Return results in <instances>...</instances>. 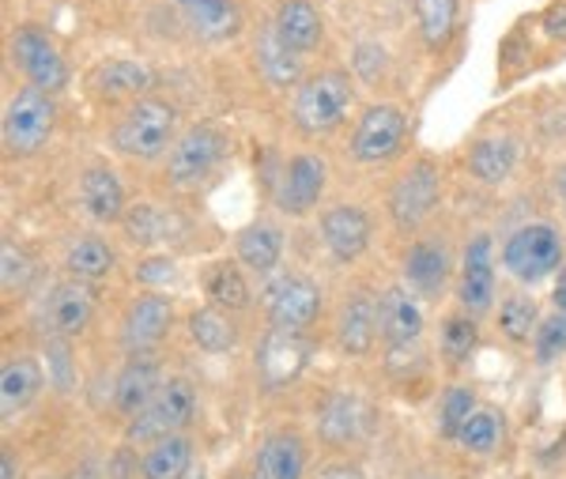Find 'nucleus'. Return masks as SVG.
I'll return each mask as SVG.
<instances>
[{"label":"nucleus","mask_w":566,"mask_h":479,"mask_svg":"<svg viewBox=\"0 0 566 479\" xmlns=\"http://www.w3.org/2000/svg\"><path fill=\"white\" fill-rule=\"evenodd\" d=\"M197 416V389L186 377H167L148 408H140L125 427L129 446H155V441L181 435Z\"/></svg>","instance_id":"f257e3e1"},{"label":"nucleus","mask_w":566,"mask_h":479,"mask_svg":"<svg viewBox=\"0 0 566 479\" xmlns=\"http://www.w3.org/2000/svg\"><path fill=\"white\" fill-rule=\"evenodd\" d=\"M352 103H355L352 80L344 76V72H317V76L303 80V87L295 91L291 117H295L298 133L325 136V133H333V128L344 125Z\"/></svg>","instance_id":"f03ea898"},{"label":"nucleus","mask_w":566,"mask_h":479,"mask_svg":"<svg viewBox=\"0 0 566 479\" xmlns=\"http://www.w3.org/2000/svg\"><path fill=\"white\" fill-rule=\"evenodd\" d=\"M178 114L163 98H140L114 128V147L129 159H159L167 147H175Z\"/></svg>","instance_id":"7ed1b4c3"},{"label":"nucleus","mask_w":566,"mask_h":479,"mask_svg":"<svg viewBox=\"0 0 566 479\" xmlns=\"http://www.w3.org/2000/svg\"><path fill=\"white\" fill-rule=\"evenodd\" d=\"M502 264L522 283H541L563 264V238L547 223H528L506 238L502 246Z\"/></svg>","instance_id":"20e7f679"},{"label":"nucleus","mask_w":566,"mask_h":479,"mask_svg":"<svg viewBox=\"0 0 566 479\" xmlns=\"http://www.w3.org/2000/svg\"><path fill=\"white\" fill-rule=\"evenodd\" d=\"M53 117H57V110H53L50 91H42V87L15 91V98L8 103V114H4V147L12 155H34L50 140Z\"/></svg>","instance_id":"39448f33"},{"label":"nucleus","mask_w":566,"mask_h":479,"mask_svg":"<svg viewBox=\"0 0 566 479\" xmlns=\"http://www.w3.org/2000/svg\"><path fill=\"white\" fill-rule=\"evenodd\" d=\"M264 313H269L272 329H295V333H303L306 325L317 321V313H322V288L298 272H283L264 291Z\"/></svg>","instance_id":"423d86ee"},{"label":"nucleus","mask_w":566,"mask_h":479,"mask_svg":"<svg viewBox=\"0 0 566 479\" xmlns=\"http://www.w3.org/2000/svg\"><path fill=\"white\" fill-rule=\"evenodd\" d=\"M227 152V136L212 125H193L189 133H181L175 147L167 155V178L175 186H197L208 174L219 167Z\"/></svg>","instance_id":"0eeeda50"},{"label":"nucleus","mask_w":566,"mask_h":479,"mask_svg":"<svg viewBox=\"0 0 566 479\" xmlns=\"http://www.w3.org/2000/svg\"><path fill=\"white\" fill-rule=\"evenodd\" d=\"M310 340L295 329H269L258 344V374L264 389H283L291 385L310 363Z\"/></svg>","instance_id":"6e6552de"},{"label":"nucleus","mask_w":566,"mask_h":479,"mask_svg":"<svg viewBox=\"0 0 566 479\" xmlns=\"http://www.w3.org/2000/svg\"><path fill=\"white\" fill-rule=\"evenodd\" d=\"M438 200V167L434 163H416L397 178L389 192V216L400 230H416L434 211Z\"/></svg>","instance_id":"1a4fd4ad"},{"label":"nucleus","mask_w":566,"mask_h":479,"mask_svg":"<svg viewBox=\"0 0 566 479\" xmlns=\"http://www.w3.org/2000/svg\"><path fill=\"white\" fill-rule=\"evenodd\" d=\"M405 114L397 106H370L352 136V155L359 163H386L405 144Z\"/></svg>","instance_id":"9d476101"},{"label":"nucleus","mask_w":566,"mask_h":479,"mask_svg":"<svg viewBox=\"0 0 566 479\" xmlns=\"http://www.w3.org/2000/svg\"><path fill=\"white\" fill-rule=\"evenodd\" d=\"M91 313H95V291H91V283H80V280L57 283L42 306V329L53 340H69L76 333H84Z\"/></svg>","instance_id":"9b49d317"},{"label":"nucleus","mask_w":566,"mask_h":479,"mask_svg":"<svg viewBox=\"0 0 566 479\" xmlns=\"http://www.w3.org/2000/svg\"><path fill=\"white\" fill-rule=\"evenodd\" d=\"M12 53H15V61H20L23 76L31 80V87H42V91L65 87V80H69L65 61H61L57 45L45 39V31H39V27H23L12 39Z\"/></svg>","instance_id":"f8f14e48"},{"label":"nucleus","mask_w":566,"mask_h":479,"mask_svg":"<svg viewBox=\"0 0 566 479\" xmlns=\"http://www.w3.org/2000/svg\"><path fill=\"white\" fill-rule=\"evenodd\" d=\"M170 321H175V310H170V299L163 294H140L133 302L129 313L122 321V344L129 355H148L163 336L170 333Z\"/></svg>","instance_id":"ddd939ff"},{"label":"nucleus","mask_w":566,"mask_h":479,"mask_svg":"<svg viewBox=\"0 0 566 479\" xmlns=\"http://www.w3.org/2000/svg\"><path fill=\"white\" fill-rule=\"evenodd\" d=\"M325 174L328 170L317 155H295V159H291L280 174L276 205L287 211V216H306V211L322 200Z\"/></svg>","instance_id":"4468645a"},{"label":"nucleus","mask_w":566,"mask_h":479,"mask_svg":"<svg viewBox=\"0 0 566 479\" xmlns=\"http://www.w3.org/2000/svg\"><path fill=\"white\" fill-rule=\"evenodd\" d=\"M491 299H495V253H491V238L476 235L461 261V306L469 313H483Z\"/></svg>","instance_id":"2eb2a0df"},{"label":"nucleus","mask_w":566,"mask_h":479,"mask_svg":"<svg viewBox=\"0 0 566 479\" xmlns=\"http://www.w3.org/2000/svg\"><path fill=\"white\" fill-rule=\"evenodd\" d=\"M322 238L336 261H355L370 246V219L355 205H336L322 216Z\"/></svg>","instance_id":"dca6fc26"},{"label":"nucleus","mask_w":566,"mask_h":479,"mask_svg":"<svg viewBox=\"0 0 566 479\" xmlns=\"http://www.w3.org/2000/svg\"><path fill=\"white\" fill-rule=\"evenodd\" d=\"M159 389H163V366L151 355H133L114 382V408L122 416H136L140 408H148Z\"/></svg>","instance_id":"f3484780"},{"label":"nucleus","mask_w":566,"mask_h":479,"mask_svg":"<svg viewBox=\"0 0 566 479\" xmlns=\"http://www.w3.org/2000/svg\"><path fill=\"white\" fill-rule=\"evenodd\" d=\"M189 31L205 42H227L242 31V12L234 0H175Z\"/></svg>","instance_id":"a211bd4d"},{"label":"nucleus","mask_w":566,"mask_h":479,"mask_svg":"<svg viewBox=\"0 0 566 479\" xmlns=\"http://www.w3.org/2000/svg\"><path fill=\"white\" fill-rule=\"evenodd\" d=\"M306 472V446L295 430H276L261 441L253 457L250 479H303Z\"/></svg>","instance_id":"6ab92c4d"},{"label":"nucleus","mask_w":566,"mask_h":479,"mask_svg":"<svg viewBox=\"0 0 566 479\" xmlns=\"http://www.w3.org/2000/svg\"><path fill=\"white\" fill-rule=\"evenodd\" d=\"M378 333L389 347H408L423 333V310L405 288H389L378 299Z\"/></svg>","instance_id":"aec40b11"},{"label":"nucleus","mask_w":566,"mask_h":479,"mask_svg":"<svg viewBox=\"0 0 566 479\" xmlns=\"http://www.w3.org/2000/svg\"><path fill=\"white\" fill-rule=\"evenodd\" d=\"M42 393V366L27 355H12L0 366V416L15 419L23 408H31Z\"/></svg>","instance_id":"412c9836"},{"label":"nucleus","mask_w":566,"mask_h":479,"mask_svg":"<svg viewBox=\"0 0 566 479\" xmlns=\"http://www.w3.org/2000/svg\"><path fill=\"white\" fill-rule=\"evenodd\" d=\"M367 423H370V408L352 393H333L322 404V412H317V430H322V438L333 441V446L355 441L367 430Z\"/></svg>","instance_id":"4be33fe9"},{"label":"nucleus","mask_w":566,"mask_h":479,"mask_svg":"<svg viewBox=\"0 0 566 479\" xmlns=\"http://www.w3.org/2000/svg\"><path fill=\"white\" fill-rule=\"evenodd\" d=\"M80 205L95 223H117L125 219V189L109 167H91L80 178Z\"/></svg>","instance_id":"5701e85b"},{"label":"nucleus","mask_w":566,"mask_h":479,"mask_svg":"<svg viewBox=\"0 0 566 479\" xmlns=\"http://www.w3.org/2000/svg\"><path fill=\"white\" fill-rule=\"evenodd\" d=\"M253 58H258V72L272 87H291L298 80V72H303V53L291 50V45L280 39L276 23L261 27L258 45H253Z\"/></svg>","instance_id":"b1692460"},{"label":"nucleus","mask_w":566,"mask_h":479,"mask_svg":"<svg viewBox=\"0 0 566 479\" xmlns=\"http://www.w3.org/2000/svg\"><path fill=\"white\" fill-rule=\"evenodd\" d=\"M378 336V302L370 294H352L336 321V340L348 355H367Z\"/></svg>","instance_id":"393cba45"},{"label":"nucleus","mask_w":566,"mask_h":479,"mask_svg":"<svg viewBox=\"0 0 566 479\" xmlns=\"http://www.w3.org/2000/svg\"><path fill=\"white\" fill-rule=\"evenodd\" d=\"M272 23H276L280 39L298 53H310L322 42V15H317V8L310 0H283Z\"/></svg>","instance_id":"a878e982"},{"label":"nucleus","mask_w":566,"mask_h":479,"mask_svg":"<svg viewBox=\"0 0 566 479\" xmlns=\"http://www.w3.org/2000/svg\"><path fill=\"white\" fill-rule=\"evenodd\" d=\"M189 465H193V438L170 435L148 446V454L140 457V479H181Z\"/></svg>","instance_id":"bb28decb"},{"label":"nucleus","mask_w":566,"mask_h":479,"mask_svg":"<svg viewBox=\"0 0 566 479\" xmlns=\"http://www.w3.org/2000/svg\"><path fill=\"white\" fill-rule=\"evenodd\" d=\"M405 275L408 283H412L416 291L423 294H438L446 283V275H450V253H446V246L438 242H416L412 250L405 257Z\"/></svg>","instance_id":"cd10ccee"},{"label":"nucleus","mask_w":566,"mask_h":479,"mask_svg":"<svg viewBox=\"0 0 566 479\" xmlns=\"http://www.w3.org/2000/svg\"><path fill=\"white\" fill-rule=\"evenodd\" d=\"M65 269H69L72 280H80V283H98V280H106V275L114 272V250H109L103 238L84 235V238H76V242L69 246Z\"/></svg>","instance_id":"c85d7f7f"},{"label":"nucleus","mask_w":566,"mask_h":479,"mask_svg":"<svg viewBox=\"0 0 566 479\" xmlns=\"http://www.w3.org/2000/svg\"><path fill=\"white\" fill-rule=\"evenodd\" d=\"M517 163V144L510 140V136H488V140H476L469 155V167L476 174L480 181H488V186H499V181L510 178V170H514Z\"/></svg>","instance_id":"c756f323"},{"label":"nucleus","mask_w":566,"mask_h":479,"mask_svg":"<svg viewBox=\"0 0 566 479\" xmlns=\"http://www.w3.org/2000/svg\"><path fill=\"white\" fill-rule=\"evenodd\" d=\"M283 253V235L272 223H253L239 235V261L253 272H272Z\"/></svg>","instance_id":"7c9ffc66"},{"label":"nucleus","mask_w":566,"mask_h":479,"mask_svg":"<svg viewBox=\"0 0 566 479\" xmlns=\"http://www.w3.org/2000/svg\"><path fill=\"white\" fill-rule=\"evenodd\" d=\"M91 84L98 87V95L122 98V95H140L144 87H151V72L144 69L140 61H106L103 69H95V80Z\"/></svg>","instance_id":"2f4dec72"},{"label":"nucleus","mask_w":566,"mask_h":479,"mask_svg":"<svg viewBox=\"0 0 566 479\" xmlns=\"http://www.w3.org/2000/svg\"><path fill=\"white\" fill-rule=\"evenodd\" d=\"M205 291L216 302V310H245L250 306V283L234 264L219 261L205 275Z\"/></svg>","instance_id":"473e14b6"},{"label":"nucleus","mask_w":566,"mask_h":479,"mask_svg":"<svg viewBox=\"0 0 566 479\" xmlns=\"http://www.w3.org/2000/svg\"><path fill=\"white\" fill-rule=\"evenodd\" d=\"M189 336H193L197 347H205V352H212V355L231 352V347L239 344V329L219 310H197L193 317H189Z\"/></svg>","instance_id":"72a5a7b5"},{"label":"nucleus","mask_w":566,"mask_h":479,"mask_svg":"<svg viewBox=\"0 0 566 479\" xmlns=\"http://www.w3.org/2000/svg\"><path fill=\"white\" fill-rule=\"evenodd\" d=\"M416 20L423 31V42L431 50H442L458 27V0H416Z\"/></svg>","instance_id":"f704fd0d"},{"label":"nucleus","mask_w":566,"mask_h":479,"mask_svg":"<svg viewBox=\"0 0 566 479\" xmlns=\"http://www.w3.org/2000/svg\"><path fill=\"white\" fill-rule=\"evenodd\" d=\"M178 227V219L170 211L155 208V205H136L125 211V230L136 246H151V242H167V235Z\"/></svg>","instance_id":"c9c22d12"},{"label":"nucleus","mask_w":566,"mask_h":479,"mask_svg":"<svg viewBox=\"0 0 566 479\" xmlns=\"http://www.w3.org/2000/svg\"><path fill=\"white\" fill-rule=\"evenodd\" d=\"M499 438H502V416L491 408H476V416L464 423L461 435H458L461 446L469 449V454H480V457L495 454Z\"/></svg>","instance_id":"e433bc0d"},{"label":"nucleus","mask_w":566,"mask_h":479,"mask_svg":"<svg viewBox=\"0 0 566 479\" xmlns=\"http://www.w3.org/2000/svg\"><path fill=\"white\" fill-rule=\"evenodd\" d=\"M476 416V393L469 385H450L442 396V408H438V430L446 438H458L461 427Z\"/></svg>","instance_id":"4c0bfd02"},{"label":"nucleus","mask_w":566,"mask_h":479,"mask_svg":"<svg viewBox=\"0 0 566 479\" xmlns=\"http://www.w3.org/2000/svg\"><path fill=\"white\" fill-rule=\"evenodd\" d=\"M499 329L514 344H525L528 333H536V302L528 294H510L499 310Z\"/></svg>","instance_id":"58836bf2"},{"label":"nucleus","mask_w":566,"mask_h":479,"mask_svg":"<svg viewBox=\"0 0 566 479\" xmlns=\"http://www.w3.org/2000/svg\"><path fill=\"white\" fill-rule=\"evenodd\" d=\"M34 275V261L23 246H15L12 238H4L0 246V280H4V291H23Z\"/></svg>","instance_id":"ea45409f"},{"label":"nucleus","mask_w":566,"mask_h":479,"mask_svg":"<svg viewBox=\"0 0 566 479\" xmlns=\"http://www.w3.org/2000/svg\"><path fill=\"white\" fill-rule=\"evenodd\" d=\"M476 352V321L472 317H450L442 325V355L450 363H464Z\"/></svg>","instance_id":"a19ab883"},{"label":"nucleus","mask_w":566,"mask_h":479,"mask_svg":"<svg viewBox=\"0 0 566 479\" xmlns=\"http://www.w3.org/2000/svg\"><path fill=\"white\" fill-rule=\"evenodd\" d=\"M566 355V313L555 310L552 317L541 321L536 329V358L541 363H555V358Z\"/></svg>","instance_id":"79ce46f5"},{"label":"nucleus","mask_w":566,"mask_h":479,"mask_svg":"<svg viewBox=\"0 0 566 479\" xmlns=\"http://www.w3.org/2000/svg\"><path fill=\"white\" fill-rule=\"evenodd\" d=\"M50 352H53V358H50L53 382H57V389H69V352H65V340H57Z\"/></svg>","instance_id":"37998d69"},{"label":"nucleus","mask_w":566,"mask_h":479,"mask_svg":"<svg viewBox=\"0 0 566 479\" xmlns=\"http://www.w3.org/2000/svg\"><path fill=\"white\" fill-rule=\"evenodd\" d=\"M140 275L144 283H163V280H170V275H175V264L170 261H148V264H140Z\"/></svg>","instance_id":"c03bdc74"},{"label":"nucleus","mask_w":566,"mask_h":479,"mask_svg":"<svg viewBox=\"0 0 566 479\" xmlns=\"http://www.w3.org/2000/svg\"><path fill=\"white\" fill-rule=\"evenodd\" d=\"M314 479H367V476L352 465H325V468H317Z\"/></svg>","instance_id":"a18cd8bd"},{"label":"nucleus","mask_w":566,"mask_h":479,"mask_svg":"<svg viewBox=\"0 0 566 479\" xmlns=\"http://www.w3.org/2000/svg\"><path fill=\"white\" fill-rule=\"evenodd\" d=\"M544 23H547V34H566V4L547 8Z\"/></svg>","instance_id":"49530a36"},{"label":"nucleus","mask_w":566,"mask_h":479,"mask_svg":"<svg viewBox=\"0 0 566 479\" xmlns=\"http://www.w3.org/2000/svg\"><path fill=\"white\" fill-rule=\"evenodd\" d=\"M0 479H20V465H15L12 449H4V454H0Z\"/></svg>","instance_id":"de8ad7c7"},{"label":"nucleus","mask_w":566,"mask_h":479,"mask_svg":"<svg viewBox=\"0 0 566 479\" xmlns=\"http://www.w3.org/2000/svg\"><path fill=\"white\" fill-rule=\"evenodd\" d=\"M552 299H555V310L566 313V269L559 272V280H555V294H552Z\"/></svg>","instance_id":"09e8293b"},{"label":"nucleus","mask_w":566,"mask_h":479,"mask_svg":"<svg viewBox=\"0 0 566 479\" xmlns=\"http://www.w3.org/2000/svg\"><path fill=\"white\" fill-rule=\"evenodd\" d=\"M69 479H103V472H98L95 465H84V468H76V472H72Z\"/></svg>","instance_id":"8fccbe9b"},{"label":"nucleus","mask_w":566,"mask_h":479,"mask_svg":"<svg viewBox=\"0 0 566 479\" xmlns=\"http://www.w3.org/2000/svg\"><path fill=\"white\" fill-rule=\"evenodd\" d=\"M555 186H559V197H563V208H566V167L555 174Z\"/></svg>","instance_id":"3c124183"},{"label":"nucleus","mask_w":566,"mask_h":479,"mask_svg":"<svg viewBox=\"0 0 566 479\" xmlns=\"http://www.w3.org/2000/svg\"><path fill=\"white\" fill-rule=\"evenodd\" d=\"M231 479H242V476H231Z\"/></svg>","instance_id":"603ef678"}]
</instances>
